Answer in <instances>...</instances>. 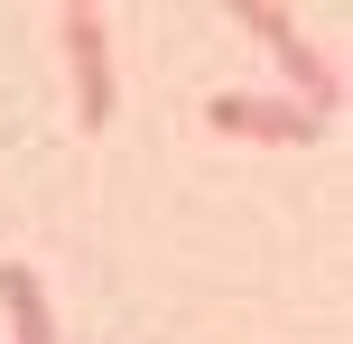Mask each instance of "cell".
Listing matches in <instances>:
<instances>
[{
    "mask_svg": "<svg viewBox=\"0 0 353 344\" xmlns=\"http://www.w3.org/2000/svg\"><path fill=\"white\" fill-rule=\"evenodd\" d=\"M232 19H242L251 37H261L270 56H279V84H288V103H307L316 121H335V103H344V65L316 47V37L298 28V10H279V0H232Z\"/></svg>",
    "mask_w": 353,
    "mask_h": 344,
    "instance_id": "obj_1",
    "label": "cell"
},
{
    "mask_svg": "<svg viewBox=\"0 0 353 344\" xmlns=\"http://www.w3.org/2000/svg\"><path fill=\"white\" fill-rule=\"evenodd\" d=\"M56 47H65L74 121L103 130V121H112V19L93 10V0H65V10H56Z\"/></svg>",
    "mask_w": 353,
    "mask_h": 344,
    "instance_id": "obj_2",
    "label": "cell"
},
{
    "mask_svg": "<svg viewBox=\"0 0 353 344\" xmlns=\"http://www.w3.org/2000/svg\"><path fill=\"white\" fill-rule=\"evenodd\" d=\"M205 121H214V130H242V140H279V149L325 140V121H316V112H307V103H288V93H270V84L205 93Z\"/></svg>",
    "mask_w": 353,
    "mask_h": 344,
    "instance_id": "obj_3",
    "label": "cell"
},
{
    "mask_svg": "<svg viewBox=\"0 0 353 344\" xmlns=\"http://www.w3.org/2000/svg\"><path fill=\"white\" fill-rule=\"evenodd\" d=\"M0 316H10V344H56L47 279H37L28 261H0Z\"/></svg>",
    "mask_w": 353,
    "mask_h": 344,
    "instance_id": "obj_4",
    "label": "cell"
}]
</instances>
